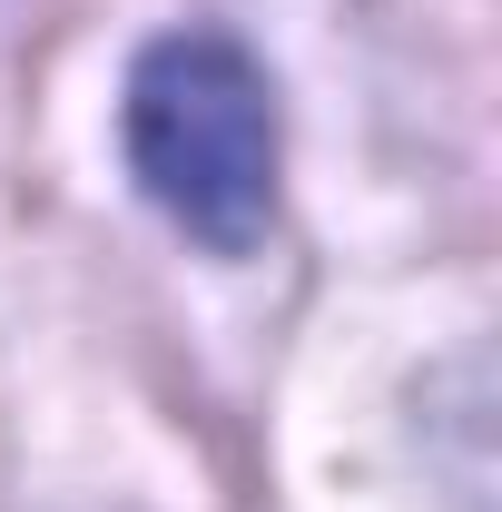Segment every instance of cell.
I'll list each match as a JSON object with an SVG mask.
<instances>
[{
	"label": "cell",
	"instance_id": "1",
	"mask_svg": "<svg viewBox=\"0 0 502 512\" xmlns=\"http://www.w3.org/2000/svg\"><path fill=\"white\" fill-rule=\"evenodd\" d=\"M128 178L197 247L247 256L276 217V89L227 30L148 40L119 99Z\"/></svg>",
	"mask_w": 502,
	"mask_h": 512
}]
</instances>
